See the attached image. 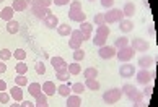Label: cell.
Here are the masks:
<instances>
[{
	"label": "cell",
	"instance_id": "cell-1",
	"mask_svg": "<svg viewBox=\"0 0 158 107\" xmlns=\"http://www.w3.org/2000/svg\"><path fill=\"white\" fill-rule=\"evenodd\" d=\"M121 97H122L121 88H111V89H108V91L103 94V101H104L106 104H109V105H113V104H116V102H119Z\"/></svg>",
	"mask_w": 158,
	"mask_h": 107
},
{
	"label": "cell",
	"instance_id": "cell-2",
	"mask_svg": "<svg viewBox=\"0 0 158 107\" xmlns=\"http://www.w3.org/2000/svg\"><path fill=\"white\" fill-rule=\"evenodd\" d=\"M135 50L132 49L131 46H126V47H122V49H118V52H116V57H118V60L122 62V63H126V62H131L134 57H135Z\"/></svg>",
	"mask_w": 158,
	"mask_h": 107
},
{
	"label": "cell",
	"instance_id": "cell-3",
	"mask_svg": "<svg viewBox=\"0 0 158 107\" xmlns=\"http://www.w3.org/2000/svg\"><path fill=\"white\" fill-rule=\"evenodd\" d=\"M121 20H124V15H122V10H119V8H109L106 13H104V23H106V25L119 23Z\"/></svg>",
	"mask_w": 158,
	"mask_h": 107
},
{
	"label": "cell",
	"instance_id": "cell-4",
	"mask_svg": "<svg viewBox=\"0 0 158 107\" xmlns=\"http://www.w3.org/2000/svg\"><path fill=\"white\" fill-rule=\"evenodd\" d=\"M116 50L113 46H101L98 49V55L99 58H103V60H109V58H114L116 57Z\"/></svg>",
	"mask_w": 158,
	"mask_h": 107
},
{
	"label": "cell",
	"instance_id": "cell-5",
	"mask_svg": "<svg viewBox=\"0 0 158 107\" xmlns=\"http://www.w3.org/2000/svg\"><path fill=\"white\" fill-rule=\"evenodd\" d=\"M131 47L135 52H147L150 49V42H148V41H145V39H142V38H135V39H132Z\"/></svg>",
	"mask_w": 158,
	"mask_h": 107
},
{
	"label": "cell",
	"instance_id": "cell-6",
	"mask_svg": "<svg viewBox=\"0 0 158 107\" xmlns=\"http://www.w3.org/2000/svg\"><path fill=\"white\" fill-rule=\"evenodd\" d=\"M119 75L122 76V78H132L134 75H135V67L131 63V62H126V63H122L121 67H119Z\"/></svg>",
	"mask_w": 158,
	"mask_h": 107
},
{
	"label": "cell",
	"instance_id": "cell-7",
	"mask_svg": "<svg viewBox=\"0 0 158 107\" xmlns=\"http://www.w3.org/2000/svg\"><path fill=\"white\" fill-rule=\"evenodd\" d=\"M135 78H137V85H148L152 83V73L148 70H139L135 71Z\"/></svg>",
	"mask_w": 158,
	"mask_h": 107
},
{
	"label": "cell",
	"instance_id": "cell-8",
	"mask_svg": "<svg viewBox=\"0 0 158 107\" xmlns=\"http://www.w3.org/2000/svg\"><path fill=\"white\" fill-rule=\"evenodd\" d=\"M153 62H155L153 57L142 55V57L139 58V62H137V67H140V70H148L150 67H153Z\"/></svg>",
	"mask_w": 158,
	"mask_h": 107
},
{
	"label": "cell",
	"instance_id": "cell-9",
	"mask_svg": "<svg viewBox=\"0 0 158 107\" xmlns=\"http://www.w3.org/2000/svg\"><path fill=\"white\" fill-rule=\"evenodd\" d=\"M69 18L75 23L86 21V15L83 13V10H69Z\"/></svg>",
	"mask_w": 158,
	"mask_h": 107
},
{
	"label": "cell",
	"instance_id": "cell-10",
	"mask_svg": "<svg viewBox=\"0 0 158 107\" xmlns=\"http://www.w3.org/2000/svg\"><path fill=\"white\" fill-rule=\"evenodd\" d=\"M51 65L54 67L56 71H62V70H67V62L64 60L62 57H51Z\"/></svg>",
	"mask_w": 158,
	"mask_h": 107
},
{
	"label": "cell",
	"instance_id": "cell-11",
	"mask_svg": "<svg viewBox=\"0 0 158 107\" xmlns=\"http://www.w3.org/2000/svg\"><path fill=\"white\" fill-rule=\"evenodd\" d=\"M31 11H33V15L38 18V20H44L48 15H51L52 11L49 10V8H41V7H38V5H33L31 7Z\"/></svg>",
	"mask_w": 158,
	"mask_h": 107
},
{
	"label": "cell",
	"instance_id": "cell-12",
	"mask_svg": "<svg viewBox=\"0 0 158 107\" xmlns=\"http://www.w3.org/2000/svg\"><path fill=\"white\" fill-rule=\"evenodd\" d=\"M121 91H122V96H127L129 99H134V97H135L137 96V93H139V89L135 88V86H134V85H124V86H122L121 88Z\"/></svg>",
	"mask_w": 158,
	"mask_h": 107
},
{
	"label": "cell",
	"instance_id": "cell-13",
	"mask_svg": "<svg viewBox=\"0 0 158 107\" xmlns=\"http://www.w3.org/2000/svg\"><path fill=\"white\" fill-rule=\"evenodd\" d=\"M43 23H44V26L49 28V29H56L57 26H59V20H57V16L54 13H51V15L46 16L43 20Z\"/></svg>",
	"mask_w": 158,
	"mask_h": 107
},
{
	"label": "cell",
	"instance_id": "cell-14",
	"mask_svg": "<svg viewBox=\"0 0 158 107\" xmlns=\"http://www.w3.org/2000/svg\"><path fill=\"white\" fill-rule=\"evenodd\" d=\"M80 31L83 33L85 36V41H90L91 39V33H93V26H91V23L88 21H83V23H80Z\"/></svg>",
	"mask_w": 158,
	"mask_h": 107
},
{
	"label": "cell",
	"instance_id": "cell-15",
	"mask_svg": "<svg viewBox=\"0 0 158 107\" xmlns=\"http://www.w3.org/2000/svg\"><path fill=\"white\" fill-rule=\"evenodd\" d=\"M13 11H26L30 8V3L26 2V0H13V3L10 5Z\"/></svg>",
	"mask_w": 158,
	"mask_h": 107
},
{
	"label": "cell",
	"instance_id": "cell-16",
	"mask_svg": "<svg viewBox=\"0 0 158 107\" xmlns=\"http://www.w3.org/2000/svg\"><path fill=\"white\" fill-rule=\"evenodd\" d=\"M119 29L124 34H127V33H131L132 29H134V21L132 20H129V18H124V20H121L119 21Z\"/></svg>",
	"mask_w": 158,
	"mask_h": 107
},
{
	"label": "cell",
	"instance_id": "cell-17",
	"mask_svg": "<svg viewBox=\"0 0 158 107\" xmlns=\"http://www.w3.org/2000/svg\"><path fill=\"white\" fill-rule=\"evenodd\" d=\"M41 88H43V93L46 94V96H52V94L57 93V86L54 85L52 81H46L41 85Z\"/></svg>",
	"mask_w": 158,
	"mask_h": 107
},
{
	"label": "cell",
	"instance_id": "cell-18",
	"mask_svg": "<svg viewBox=\"0 0 158 107\" xmlns=\"http://www.w3.org/2000/svg\"><path fill=\"white\" fill-rule=\"evenodd\" d=\"M122 15H124V18H131L135 15V5H134L132 2H127L126 5H124V8H122Z\"/></svg>",
	"mask_w": 158,
	"mask_h": 107
},
{
	"label": "cell",
	"instance_id": "cell-19",
	"mask_svg": "<svg viewBox=\"0 0 158 107\" xmlns=\"http://www.w3.org/2000/svg\"><path fill=\"white\" fill-rule=\"evenodd\" d=\"M10 96L13 97L15 102H21L23 101V91H21V88L20 86H13L10 89Z\"/></svg>",
	"mask_w": 158,
	"mask_h": 107
},
{
	"label": "cell",
	"instance_id": "cell-20",
	"mask_svg": "<svg viewBox=\"0 0 158 107\" xmlns=\"http://www.w3.org/2000/svg\"><path fill=\"white\" fill-rule=\"evenodd\" d=\"M81 105V97L78 94H70L67 97V107H80Z\"/></svg>",
	"mask_w": 158,
	"mask_h": 107
},
{
	"label": "cell",
	"instance_id": "cell-21",
	"mask_svg": "<svg viewBox=\"0 0 158 107\" xmlns=\"http://www.w3.org/2000/svg\"><path fill=\"white\" fill-rule=\"evenodd\" d=\"M13 8L11 7H5V8H2L0 10V18L2 20H5V21H10V20H13Z\"/></svg>",
	"mask_w": 158,
	"mask_h": 107
},
{
	"label": "cell",
	"instance_id": "cell-22",
	"mask_svg": "<svg viewBox=\"0 0 158 107\" xmlns=\"http://www.w3.org/2000/svg\"><path fill=\"white\" fill-rule=\"evenodd\" d=\"M56 29H57V34L62 36V38L70 36V33H72V28H70V25H67V23H62V25H59Z\"/></svg>",
	"mask_w": 158,
	"mask_h": 107
},
{
	"label": "cell",
	"instance_id": "cell-23",
	"mask_svg": "<svg viewBox=\"0 0 158 107\" xmlns=\"http://www.w3.org/2000/svg\"><path fill=\"white\" fill-rule=\"evenodd\" d=\"M83 85H85L86 89H91V91H99V89H101V83L98 80H85Z\"/></svg>",
	"mask_w": 158,
	"mask_h": 107
},
{
	"label": "cell",
	"instance_id": "cell-24",
	"mask_svg": "<svg viewBox=\"0 0 158 107\" xmlns=\"http://www.w3.org/2000/svg\"><path fill=\"white\" fill-rule=\"evenodd\" d=\"M20 31V23L15 21V20H10L7 21V33L8 34H16Z\"/></svg>",
	"mask_w": 158,
	"mask_h": 107
},
{
	"label": "cell",
	"instance_id": "cell-25",
	"mask_svg": "<svg viewBox=\"0 0 158 107\" xmlns=\"http://www.w3.org/2000/svg\"><path fill=\"white\" fill-rule=\"evenodd\" d=\"M28 93H30L33 97H36L39 93H43V88H41L39 83H30V85H28Z\"/></svg>",
	"mask_w": 158,
	"mask_h": 107
},
{
	"label": "cell",
	"instance_id": "cell-26",
	"mask_svg": "<svg viewBox=\"0 0 158 107\" xmlns=\"http://www.w3.org/2000/svg\"><path fill=\"white\" fill-rule=\"evenodd\" d=\"M83 76H85V80H96L98 70L95 67H88V68L83 70Z\"/></svg>",
	"mask_w": 158,
	"mask_h": 107
},
{
	"label": "cell",
	"instance_id": "cell-27",
	"mask_svg": "<svg viewBox=\"0 0 158 107\" xmlns=\"http://www.w3.org/2000/svg\"><path fill=\"white\" fill-rule=\"evenodd\" d=\"M67 71L70 75H80L81 73V67L78 62H73V63H69L67 65Z\"/></svg>",
	"mask_w": 158,
	"mask_h": 107
},
{
	"label": "cell",
	"instance_id": "cell-28",
	"mask_svg": "<svg viewBox=\"0 0 158 107\" xmlns=\"http://www.w3.org/2000/svg\"><path fill=\"white\" fill-rule=\"evenodd\" d=\"M57 94H60L62 97H69L70 94H72V89H70L69 85H65V83H64V85H60L59 88H57Z\"/></svg>",
	"mask_w": 158,
	"mask_h": 107
},
{
	"label": "cell",
	"instance_id": "cell-29",
	"mask_svg": "<svg viewBox=\"0 0 158 107\" xmlns=\"http://www.w3.org/2000/svg\"><path fill=\"white\" fill-rule=\"evenodd\" d=\"M126 46H129V39L126 38V36H121V38H118L114 41V49L118 50V49H122V47H126Z\"/></svg>",
	"mask_w": 158,
	"mask_h": 107
},
{
	"label": "cell",
	"instance_id": "cell-30",
	"mask_svg": "<svg viewBox=\"0 0 158 107\" xmlns=\"http://www.w3.org/2000/svg\"><path fill=\"white\" fill-rule=\"evenodd\" d=\"M106 39L108 38H104V36H101V34H95L93 39H91V42L95 46H98V47H101V46H106Z\"/></svg>",
	"mask_w": 158,
	"mask_h": 107
},
{
	"label": "cell",
	"instance_id": "cell-31",
	"mask_svg": "<svg viewBox=\"0 0 158 107\" xmlns=\"http://www.w3.org/2000/svg\"><path fill=\"white\" fill-rule=\"evenodd\" d=\"M15 85H16V86H20V88L30 85V83H28L26 75H16V78H15Z\"/></svg>",
	"mask_w": 158,
	"mask_h": 107
},
{
	"label": "cell",
	"instance_id": "cell-32",
	"mask_svg": "<svg viewBox=\"0 0 158 107\" xmlns=\"http://www.w3.org/2000/svg\"><path fill=\"white\" fill-rule=\"evenodd\" d=\"M70 89H72V93H75V94H78V96H80L81 93H85L86 88H85L83 83H73V85L70 86Z\"/></svg>",
	"mask_w": 158,
	"mask_h": 107
},
{
	"label": "cell",
	"instance_id": "cell-33",
	"mask_svg": "<svg viewBox=\"0 0 158 107\" xmlns=\"http://www.w3.org/2000/svg\"><path fill=\"white\" fill-rule=\"evenodd\" d=\"M70 38H72V39H77V41H81V42H85V36H83V33H81L78 28H77V29H72V33H70Z\"/></svg>",
	"mask_w": 158,
	"mask_h": 107
},
{
	"label": "cell",
	"instance_id": "cell-34",
	"mask_svg": "<svg viewBox=\"0 0 158 107\" xmlns=\"http://www.w3.org/2000/svg\"><path fill=\"white\" fill-rule=\"evenodd\" d=\"M111 33V29L108 28V25H101V26H96V34H101L104 38H108Z\"/></svg>",
	"mask_w": 158,
	"mask_h": 107
},
{
	"label": "cell",
	"instance_id": "cell-35",
	"mask_svg": "<svg viewBox=\"0 0 158 107\" xmlns=\"http://www.w3.org/2000/svg\"><path fill=\"white\" fill-rule=\"evenodd\" d=\"M13 57H15L18 62H25V58H26V50H23V49H16V50L13 52Z\"/></svg>",
	"mask_w": 158,
	"mask_h": 107
},
{
	"label": "cell",
	"instance_id": "cell-36",
	"mask_svg": "<svg viewBox=\"0 0 158 107\" xmlns=\"http://www.w3.org/2000/svg\"><path fill=\"white\" fill-rule=\"evenodd\" d=\"M85 58V50L83 49H77V50H73V60L75 62H81Z\"/></svg>",
	"mask_w": 158,
	"mask_h": 107
},
{
	"label": "cell",
	"instance_id": "cell-37",
	"mask_svg": "<svg viewBox=\"0 0 158 107\" xmlns=\"http://www.w3.org/2000/svg\"><path fill=\"white\" fill-rule=\"evenodd\" d=\"M15 70H16V73H18V75H26L28 67H26L25 62H18V63H16V67H15Z\"/></svg>",
	"mask_w": 158,
	"mask_h": 107
},
{
	"label": "cell",
	"instance_id": "cell-38",
	"mask_svg": "<svg viewBox=\"0 0 158 107\" xmlns=\"http://www.w3.org/2000/svg\"><path fill=\"white\" fill-rule=\"evenodd\" d=\"M81 44H83V42H81V41H77V39H72V38H70V41H69V47H70V49H72V50H77V49H81Z\"/></svg>",
	"mask_w": 158,
	"mask_h": 107
},
{
	"label": "cell",
	"instance_id": "cell-39",
	"mask_svg": "<svg viewBox=\"0 0 158 107\" xmlns=\"http://www.w3.org/2000/svg\"><path fill=\"white\" fill-rule=\"evenodd\" d=\"M69 76H70V73H69L67 70L56 71V78H57V80H60V81H67V80H69Z\"/></svg>",
	"mask_w": 158,
	"mask_h": 107
},
{
	"label": "cell",
	"instance_id": "cell-40",
	"mask_svg": "<svg viewBox=\"0 0 158 107\" xmlns=\"http://www.w3.org/2000/svg\"><path fill=\"white\" fill-rule=\"evenodd\" d=\"M11 54H13V52L8 50V49H2V50H0V60H2V62L10 60V58H11Z\"/></svg>",
	"mask_w": 158,
	"mask_h": 107
},
{
	"label": "cell",
	"instance_id": "cell-41",
	"mask_svg": "<svg viewBox=\"0 0 158 107\" xmlns=\"http://www.w3.org/2000/svg\"><path fill=\"white\" fill-rule=\"evenodd\" d=\"M93 23H95L96 26L106 25V23H104V13H98V15H95V18H93Z\"/></svg>",
	"mask_w": 158,
	"mask_h": 107
},
{
	"label": "cell",
	"instance_id": "cell-42",
	"mask_svg": "<svg viewBox=\"0 0 158 107\" xmlns=\"http://www.w3.org/2000/svg\"><path fill=\"white\" fill-rule=\"evenodd\" d=\"M10 99H11L10 93H5V91L0 93V104H8V102H10Z\"/></svg>",
	"mask_w": 158,
	"mask_h": 107
},
{
	"label": "cell",
	"instance_id": "cell-43",
	"mask_svg": "<svg viewBox=\"0 0 158 107\" xmlns=\"http://www.w3.org/2000/svg\"><path fill=\"white\" fill-rule=\"evenodd\" d=\"M34 70H36L38 75H44L46 73V67L43 62H36V65H34Z\"/></svg>",
	"mask_w": 158,
	"mask_h": 107
},
{
	"label": "cell",
	"instance_id": "cell-44",
	"mask_svg": "<svg viewBox=\"0 0 158 107\" xmlns=\"http://www.w3.org/2000/svg\"><path fill=\"white\" fill-rule=\"evenodd\" d=\"M36 5H38V7H41V8H49L51 5H52V0H38Z\"/></svg>",
	"mask_w": 158,
	"mask_h": 107
},
{
	"label": "cell",
	"instance_id": "cell-45",
	"mask_svg": "<svg viewBox=\"0 0 158 107\" xmlns=\"http://www.w3.org/2000/svg\"><path fill=\"white\" fill-rule=\"evenodd\" d=\"M152 93H153V85H152V83H148V85L147 86H145V89H143V96L145 97H150L152 96Z\"/></svg>",
	"mask_w": 158,
	"mask_h": 107
},
{
	"label": "cell",
	"instance_id": "cell-46",
	"mask_svg": "<svg viewBox=\"0 0 158 107\" xmlns=\"http://www.w3.org/2000/svg\"><path fill=\"white\" fill-rule=\"evenodd\" d=\"M70 10H81V2H78V0H70Z\"/></svg>",
	"mask_w": 158,
	"mask_h": 107
},
{
	"label": "cell",
	"instance_id": "cell-47",
	"mask_svg": "<svg viewBox=\"0 0 158 107\" xmlns=\"http://www.w3.org/2000/svg\"><path fill=\"white\" fill-rule=\"evenodd\" d=\"M99 3L103 5L104 8H113V5H114V0H99Z\"/></svg>",
	"mask_w": 158,
	"mask_h": 107
},
{
	"label": "cell",
	"instance_id": "cell-48",
	"mask_svg": "<svg viewBox=\"0 0 158 107\" xmlns=\"http://www.w3.org/2000/svg\"><path fill=\"white\" fill-rule=\"evenodd\" d=\"M52 3L57 5V7H64V5H69L70 0H52Z\"/></svg>",
	"mask_w": 158,
	"mask_h": 107
},
{
	"label": "cell",
	"instance_id": "cell-49",
	"mask_svg": "<svg viewBox=\"0 0 158 107\" xmlns=\"http://www.w3.org/2000/svg\"><path fill=\"white\" fill-rule=\"evenodd\" d=\"M140 101H143V94L139 91V93H137V96L132 99V102H140Z\"/></svg>",
	"mask_w": 158,
	"mask_h": 107
},
{
	"label": "cell",
	"instance_id": "cell-50",
	"mask_svg": "<svg viewBox=\"0 0 158 107\" xmlns=\"http://www.w3.org/2000/svg\"><path fill=\"white\" fill-rule=\"evenodd\" d=\"M21 107H34V102H31V101H21Z\"/></svg>",
	"mask_w": 158,
	"mask_h": 107
},
{
	"label": "cell",
	"instance_id": "cell-51",
	"mask_svg": "<svg viewBox=\"0 0 158 107\" xmlns=\"http://www.w3.org/2000/svg\"><path fill=\"white\" fill-rule=\"evenodd\" d=\"M34 107H49V105H48V102H46V101H36Z\"/></svg>",
	"mask_w": 158,
	"mask_h": 107
},
{
	"label": "cell",
	"instance_id": "cell-52",
	"mask_svg": "<svg viewBox=\"0 0 158 107\" xmlns=\"http://www.w3.org/2000/svg\"><path fill=\"white\" fill-rule=\"evenodd\" d=\"M2 91H7V83H5L3 80H0V93Z\"/></svg>",
	"mask_w": 158,
	"mask_h": 107
},
{
	"label": "cell",
	"instance_id": "cell-53",
	"mask_svg": "<svg viewBox=\"0 0 158 107\" xmlns=\"http://www.w3.org/2000/svg\"><path fill=\"white\" fill-rule=\"evenodd\" d=\"M5 71H7V67H5V63L0 60V73H5Z\"/></svg>",
	"mask_w": 158,
	"mask_h": 107
},
{
	"label": "cell",
	"instance_id": "cell-54",
	"mask_svg": "<svg viewBox=\"0 0 158 107\" xmlns=\"http://www.w3.org/2000/svg\"><path fill=\"white\" fill-rule=\"evenodd\" d=\"M134 107H147V104L143 101H140V102H134Z\"/></svg>",
	"mask_w": 158,
	"mask_h": 107
},
{
	"label": "cell",
	"instance_id": "cell-55",
	"mask_svg": "<svg viewBox=\"0 0 158 107\" xmlns=\"http://www.w3.org/2000/svg\"><path fill=\"white\" fill-rule=\"evenodd\" d=\"M148 33H150V36H155V31H153V26H150V28H148Z\"/></svg>",
	"mask_w": 158,
	"mask_h": 107
},
{
	"label": "cell",
	"instance_id": "cell-56",
	"mask_svg": "<svg viewBox=\"0 0 158 107\" xmlns=\"http://www.w3.org/2000/svg\"><path fill=\"white\" fill-rule=\"evenodd\" d=\"M26 2H28V3H30L31 7H33V5H36V2H38V0H26Z\"/></svg>",
	"mask_w": 158,
	"mask_h": 107
},
{
	"label": "cell",
	"instance_id": "cell-57",
	"mask_svg": "<svg viewBox=\"0 0 158 107\" xmlns=\"http://www.w3.org/2000/svg\"><path fill=\"white\" fill-rule=\"evenodd\" d=\"M8 107H21V104H20V102H13V104L8 105Z\"/></svg>",
	"mask_w": 158,
	"mask_h": 107
},
{
	"label": "cell",
	"instance_id": "cell-58",
	"mask_svg": "<svg viewBox=\"0 0 158 107\" xmlns=\"http://www.w3.org/2000/svg\"><path fill=\"white\" fill-rule=\"evenodd\" d=\"M2 2H5V0H0V3H2Z\"/></svg>",
	"mask_w": 158,
	"mask_h": 107
},
{
	"label": "cell",
	"instance_id": "cell-59",
	"mask_svg": "<svg viewBox=\"0 0 158 107\" xmlns=\"http://www.w3.org/2000/svg\"><path fill=\"white\" fill-rule=\"evenodd\" d=\"M90 2H96V0H90Z\"/></svg>",
	"mask_w": 158,
	"mask_h": 107
}]
</instances>
